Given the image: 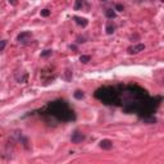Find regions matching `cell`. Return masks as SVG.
<instances>
[{"label":"cell","instance_id":"obj_13","mask_svg":"<svg viewBox=\"0 0 164 164\" xmlns=\"http://www.w3.org/2000/svg\"><path fill=\"white\" fill-rule=\"evenodd\" d=\"M90 60H91V57H90V55H81V57H80V62L83 63V64L89 63Z\"/></svg>","mask_w":164,"mask_h":164},{"label":"cell","instance_id":"obj_14","mask_svg":"<svg viewBox=\"0 0 164 164\" xmlns=\"http://www.w3.org/2000/svg\"><path fill=\"white\" fill-rule=\"evenodd\" d=\"M41 16L42 17H49L50 16V10L49 9H42L41 10Z\"/></svg>","mask_w":164,"mask_h":164},{"label":"cell","instance_id":"obj_16","mask_svg":"<svg viewBox=\"0 0 164 164\" xmlns=\"http://www.w3.org/2000/svg\"><path fill=\"white\" fill-rule=\"evenodd\" d=\"M123 9H124V7L122 4H115V9L114 10H118V12H123Z\"/></svg>","mask_w":164,"mask_h":164},{"label":"cell","instance_id":"obj_3","mask_svg":"<svg viewBox=\"0 0 164 164\" xmlns=\"http://www.w3.org/2000/svg\"><path fill=\"white\" fill-rule=\"evenodd\" d=\"M31 40H32V34L30 31H23L17 36V41L22 44V45H27V44H30Z\"/></svg>","mask_w":164,"mask_h":164},{"label":"cell","instance_id":"obj_17","mask_svg":"<svg viewBox=\"0 0 164 164\" xmlns=\"http://www.w3.org/2000/svg\"><path fill=\"white\" fill-rule=\"evenodd\" d=\"M83 5H85V3H83V2H77V3H76V5H74V9L77 10L78 8H81V7H83Z\"/></svg>","mask_w":164,"mask_h":164},{"label":"cell","instance_id":"obj_11","mask_svg":"<svg viewBox=\"0 0 164 164\" xmlns=\"http://www.w3.org/2000/svg\"><path fill=\"white\" fill-rule=\"evenodd\" d=\"M73 96H74V99L82 100L83 97H85V94H83V91H81V90H76V91L73 92Z\"/></svg>","mask_w":164,"mask_h":164},{"label":"cell","instance_id":"obj_1","mask_svg":"<svg viewBox=\"0 0 164 164\" xmlns=\"http://www.w3.org/2000/svg\"><path fill=\"white\" fill-rule=\"evenodd\" d=\"M42 113L49 118H54L58 122H71L74 121V112L68 105L65 100H55L50 101L45 108L42 109Z\"/></svg>","mask_w":164,"mask_h":164},{"label":"cell","instance_id":"obj_6","mask_svg":"<svg viewBox=\"0 0 164 164\" xmlns=\"http://www.w3.org/2000/svg\"><path fill=\"white\" fill-rule=\"evenodd\" d=\"M99 146H100L103 150H110V149L113 148V141H112V140H108V138L101 140L100 143H99Z\"/></svg>","mask_w":164,"mask_h":164},{"label":"cell","instance_id":"obj_9","mask_svg":"<svg viewBox=\"0 0 164 164\" xmlns=\"http://www.w3.org/2000/svg\"><path fill=\"white\" fill-rule=\"evenodd\" d=\"M143 119V122L148 123V124H152V123H157V118L154 115H149V117H144V118H141Z\"/></svg>","mask_w":164,"mask_h":164},{"label":"cell","instance_id":"obj_2","mask_svg":"<svg viewBox=\"0 0 164 164\" xmlns=\"http://www.w3.org/2000/svg\"><path fill=\"white\" fill-rule=\"evenodd\" d=\"M95 97L103 101L106 105H119L121 104V99H119V91L117 87H101L95 92Z\"/></svg>","mask_w":164,"mask_h":164},{"label":"cell","instance_id":"obj_10","mask_svg":"<svg viewBox=\"0 0 164 164\" xmlns=\"http://www.w3.org/2000/svg\"><path fill=\"white\" fill-rule=\"evenodd\" d=\"M105 16H106V18H110V19H113V18H115V10L114 9H112V8H109V9H106L105 10Z\"/></svg>","mask_w":164,"mask_h":164},{"label":"cell","instance_id":"obj_15","mask_svg":"<svg viewBox=\"0 0 164 164\" xmlns=\"http://www.w3.org/2000/svg\"><path fill=\"white\" fill-rule=\"evenodd\" d=\"M7 40H2V41H0V51H3L4 49H5V46H7Z\"/></svg>","mask_w":164,"mask_h":164},{"label":"cell","instance_id":"obj_7","mask_svg":"<svg viewBox=\"0 0 164 164\" xmlns=\"http://www.w3.org/2000/svg\"><path fill=\"white\" fill-rule=\"evenodd\" d=\"M74 22L77 23L78 26H82V27H86L87 25H89V21H87L86 18H82V17H77V16H74L73 17Z\"/></svg>","mask_w":164,"mask_h":164},{"label":"cell","instance_id":"obj_5","mask_svg":"<svg viewBox=\"0 0 164 164\" xmlns=\"http://www.w3.org/2000/svg\"><path fill=\"white\" fill-rule=\"evenodd\" d=\"M145 49V45L144 44H137V45H132V46H129L128 49H127V51H128V54H138L140 51H143Z\"/></svg>","mask_w":164,"mask_h":164},{"label":"cell","instance_id":"obj_19","mask_svg":"<svg viewBox=\"0 0 164 164\" xmlns=\"http://www.w3.org/2000/svg\"><path fill=\"white\" fill-rule=\"evenodd\" d=\"M71 73H72V72H71V71H65V74H67V80H68V81H69V80H71V76H69V74H71Z\"/></svg>","mask_w":164,"mask_h":164},{"label":"cell","instance_id":"obj_4","mask_svg":"<svg viewBox=\"0 0 164 164\" xmlns=\"http://www.w3.org/2000/svg\"><path fill=\"white\" fill-rule=\"evenodd\" d=\"M85 138H86V136L82 132H80V131H74V132L72 134V136H71V141L73 144H80Z\"/></svg>","mask_w":164,"mask_h":164},{"label":"cell","instance_id":"obj_8","mask_svg":"<svg viewBox=\"0 0 164 164\" xmlns=\"http://www.w3.org/2000/svg\"><path fill=\"white\" fill-rule=\"evenodd\" d=\"M105 31H106L108 35L114 34V31H115V25L113 23V22H109V23L106 25V27H105Z\"/></svg>","mask_w":164,"mask_h":164},{"label":"cell","instance_id":"obj_18","mask_svg":"<svg viewBox=\"0 0 164 164\" xmlns=\"http://www.w3.org/2000/svg\"><path fill=\"white\" fill-rule=\"evenodd\" d=\"M81 42H86V37H81V36H80V37L77 39V44H81Z\"/></svg>","mask_w":164,"mask_h":164},{"label":"cell","instance_id":"obj_12","mask_svg":"<svg viewBox=\"0 0 164 164\" xmlns=\"http://www.w3.org/2000/svg\"><path fill=\"white\" fill-rule=\"evenodd\" d=\"M53 55V50L51 49H46L41 53V58H48V57H51Z\"/></svg>","mask_w":164,"mask_h":164}]
</instances>
